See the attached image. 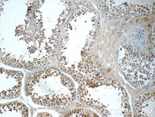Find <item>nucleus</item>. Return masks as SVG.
I'll return each mask as SVG.
<instances>
[{"label": "nucleus", "mask_w": 155, "mask_h": 117, "mask_svg": "<svg viewBox=\"0 0 155 117\" xmlns=\"http://www.w3.org/2000/svg\"><path fill=\"white\" fill-rule=\"evenodd\" d=\"M45 1H24L19 9L1 6V61L9 66L34 71L52 61L58 46L62 26L71 11L47 14ZM51 11V10H50Z\"/></svg>", "instance_id": "f257e3e1"}, {"label": "nucleus", "mask_w": 155, "mask_h": 117, "mask_svg": "<svg viewBox=\"0 0 155 117\" xmlns=\"http://www.w3.org/2000/svg\"><path fill=\"white\" fill-rule=\"evenodd\" d=\"M100 26L98 12L91 3L81 2L73 9L60 35L58 66L80 84L101 75L91 58Z\"/></svg>", "instance_id": "f03ea898"}, {"label": "nucleus", "mask_w": 155, "mask_h": 117, "mask_svg": "<svg viewBox=\"0 0 155 117\" xmlns=\"http://www.w3.org/2000/svg\"><path fill=\"white\" fill-rule=\"evenodd\" d=\"M24 91L33 103L58 108L70 106L77 95L72 80L55 67L42 69L29 75L25 80Z\"/></svg>", "instance_id": "7ed1b4c3"}, {"label": "nucleus", "mask_w": 155, "mask_h": 117, "mask_svg": "<svg viewBox=\"0 0 155 117\" xmlns=\"http://www.w3.org/2000/svg\"><path fill=\"white\" fill-rule=\"evenodd\" d=\"M78 98L83 105L94 107L102 116H132L128 97L116 80L99 75L81 84Z\"/></svg>", "instance_id": "20e7f679"}, {"label": "nucleus", "mask_w": 155, "mask_h": 117, "mask_svg": "<svg viewBox=\"0 0 155 117\" xmlns=\"http://www.w3.org/2000/svg\"><path fill=\"white\" fill-rule=\"evenodd\" d=\"M119 66L134 87L144 89L154 86V53L147 54L130 44H124L119 49Z\"/></svg>", "instance_id": "39448f33"}, {"label": "nucleus", "mask_w": 155, "mask_h": 117, "mask_svg": "<svg viewBox=\"0 0 155 117\" xmlns=\"http://www.w3.org/2000/svg\"><path fill=\"white\" fill-rule=\"evenodd\" d=\"M23 77L22 72L1 69V100L14 98L20 95Z\"/></svg>", "instance_id": "423d86ee"}, {"label": "nucleus", "mask_w": 155, "mask_h": 117, "mask_svg": "<svg viewBox=\"0 0 155 117\" xmlns=\"http://www.w3.org/2000/svg\"><path fill=\"white\" fill-rule=\"evenodd\" d=\"M135 108L137 117H154L155 116L154 91H149L138 96L135 100Z\"/></svg>", "instance_id": "0eeeda50"}, {"label": "nucleus", "mask_w": 155, "mask_h": 117, "mask_svg": "<svg viewBox=\"0 0 155 117\" xmlns=\"http://www.w3.org/2000/svg\"><path fill=\"white\" fill-rule=\"evenodd\" d=\"M1 116H29V109L22 102H13L1 104Z\"/></svg>", "instance_id": "6e6552de"}, {"label": "nucleus", "mask_w": 155, "mask_h": 117, "mask_svg": "<svg viewBox=\"0 0 155 117\" xmlns=\"http://www.w3.org/2000/svg\"><path fill=\"white\" fill-rule=\"evenodd\" d=\"M65 116H99V115L89 108H78L70 112Z\"/></svg>", "instance_id": "1a4fd4ad"}]
</instances>
